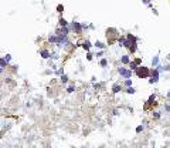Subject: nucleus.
I'll use <instances>...</instances> for the list:
<instances>
[{"label": "nucleus", "instance_id": "4", "mask_svg": "<svg viewBox=\"0 0 170 148\" xmlns=\"http://www.w3.org/2000/svg\"><path fill=\"white\" fill-rule=\"evenodd\" d=\"M116 73H118V75H119V77H122V78H132V75H133V71H132L128 66L118 67Z\"/></svg>", "mask_w": 170, "mask_h": 148}, {"label": "nucleus", "instance_id": "47", "mask_svg": "<svg viewBox=\"0 0 170 148\" xmlns=\"http://www.w3.org/2000/svg\"><path fill=\"white\" fill-rule=\"evenodd\" d=\"M55 83H57V78H51V81H50L51 85H53V84H55Z\"/></svg>", "mask_w": 170, "mask_h": 148}, {"label": "nucleus", "instance_id": "43", "mask_svg": "<svg viewBox=\"0 0 170 148\" xmlns=\"http://www.w3.org/2000/svg\"><path fill=\"white\" fill-rule=\"evenodd\" d=\"M133 60H136V61L139 63V64H142V57H135Z\"/></svg>", "mask_w": 170, "mask_h": 148}, {"label": "nucleus", "instance_id": "38", "mask_svg": "<svg viewBox=\"0 0 170 148\" xmlns=\"http://www.w3.org/2000/svg\"><path fill=\"white\" fill-rule=\"evenodd\" d=\"M119 114H121V111H119L118 108H113V110H112V115H115V117H118Z\"/></svg>", "mask_w": 170, "mask_h": 148}, {"label": "nucleus", "instance_id": "15", "mask_svg": "<svg viewBox=\"0 0 170 148\" xmlns=\"http://www.w3.org/2000/svg\"><path fill=\"white\" fill-rule=\"evenodd\" d=\"M106 43H104V41H101V40H97L95 43H94V47L97 50H106Z\"/></svg>", "mask_w": 170, "mask_h": 148}, {"label": "nucleus", "instance_id": "33", "mask_svg": "<svg viewBox=\"0 0 170 148\" xmlns=\"http://www.w3.org/2000/svg\"><path fill=\"white\" fill-rule=\"evenodd\" d=\"M162 66H163V70H164V73L170 71V63H162Z\"/></svg>", "mask_w": 170, "mask_h": 148}, {"label": "nucleus", "instance_id": "11", "mask_svg": "<svg viewBox=\"0 0 170 148\" xmlns=\"http://www.w3.org/2000/svg\"><path fill=\"white\" fill-rule=\"evenodd\" d=\"M130 54H122L121 57H119V61H121V64L122 66H128L130 63Z\"/></svg>", "mask_w": 170, "mask_h": 148}, {"label": "nucleus", "instance_id": "48", "mask_svg": "<svg viewBox=\"0 0 170 148\" xmlns=\"http://www.w3.org/2000/svg\"><path fill=\"white\" fill-rule=\"evenodd\" d=\"M128 111H129V113H133L135 110H133V107H128Z\"/></svg>", "mask_w": 170, "mask_h": 148}, {"label": "nucleus", "instance_id": "37", "mask_svg": "<svg viewBox=\"0 0 170 148\" xmlns=\"http://www.w3.org/2000/svg\"><path fill=\"white\" fill-rule=\"evenodd\" d=\"M53 73H54V70H51V68H47V70H44V71H43L44 75H51Z\"/></svg>", "mask_w": 170, "mask_h": 148}, {"label": "nucleus", "instance_id": "10", "mask_svg": "<svg viewBox=\"0 0 170 148\" xmlns=\"http://www.w3.org/2000/svg\"><path fill=\"white\" fill-rule=\"evenodd\" d=\"M51 60H54V61H60V58H61V51L57 49H53L51 50Z\"/></svg>", "mask_w": 170, "mask_h": 148}, {"label": "nucleus", "instance_id": "12", "mask_svg": "<svg viewBox=\"0 0 170 148\" xmlns=\"http://www.w3.org/2000/svg\"><path fill=\"white\" fill-rule=\"evenodd\" d=\"M138 49H139L138 41H130V46H129V49H128V51H129V54H136L138 53Z\"/></svg>", "mask_w": 170, "mask_h": 148}, {"label": "nucleus", "instance_id": "46", "mask_svg": "<svg viewBox=\"0 0 170 148\" xmlns=\"http://www.w3.org/2000/svg\"><path fill=\"white\" fill-rule=\"evenodd\" d=\"M95 81H98L97 77H95V75H92V77H91V83H95Z\"/></svg>", "mask_w": 170, "mask_h": 148}, {"label": "nucleus", "instance_id": "8", "mask_svg": "<svg viewBox=\"0 0 170 148\" xmlns=\"http://www.w3.org/2000/svg\"><path fill=\"white\" fill-rule=\"evenodd\" d=\"M81 47L85 50V51H89V50L94 47V44L91 43L89 39H82V40H81Z\"/></svg>", "mask_w": 170, "mask_h": 148}, {"label": "nucleus", "instance_id": "28", "mask_svg": "<svg viewBox=\"0 0 170 148\" xmlns=\"http://www.w3.org/2000/svg\"><path fill=\"white\" fill-rule=\"evenodd\" d=\"M85 58H87V61H92V60H94V53H92V51H91V50H89V51H85Z\"/></svg>", "mask_w": 170, "mask_h": 148}, {"label": "nucleus", "instance_id": "32", "mask_svg": "<svg viewBox=\"0 0 170 148\" xmlns=\"http://www.w3.org/2000/svg\"><path fill=\"white\" fill-rule=\"evenodd\" d=\"M135 131H136V134L143 132V131H145V125H143V124H139L138 127H136V130H135Z\"/></svg>", "mask_w": 170, "mask_h": 148}, {"label": "nucleus", "instance_id": "35", "mask_svg": "<svg viewBox=\"0 0 170 148\" xmlns=\"http://www.w3.org/2000/svg\"><path fill=\"white\" fill-rule=\"evenodd\" d=\"M3 57L6 58V61H7V63H11V61H13V56H11V54H6V56H3Z\"/></svg>", "mask_w": 170, "mask_h": 148}, {"label": "nucleus", "instance_id": "18", "mask_svg": "<svg viewBox=\"0 0 170 148\" xmlns=\"http://www.w3.org/2000/svg\"><path fill=\"white\" fill-rule=\"evenodd\" d=\"M150 114H152V120H154V121H157V120H160V118H162V113H160V111H157V110H152V111H150Z\"/></svg>", "mask_w": 170, "mask_h": 148}, {"label": "nucleus", "instance_id": "6", "mask_svg": "<svg viewBox=\"0 0 170 148\" xmlns=\"http://www.w3.org/2000/svg\"><path fill=\"white\" fill-rule=\"evenodd\" d=\"M38 54H40V57L43 58V60H48V58L51 57V50H50L47 46H44V47H41V49L38 50Z\"/></svg>", "mask_w": 170, "mask_h": 148}, {"label": "nucleus", "instance_id": "14", "mask_svg": "<svg viewBox=\"0 0 170 148\" xmlns=\"http://www.w3.org/2000/svg\"><path fill=\"white\" fill-rule=\"evenodd\" d=\"M98 64H99L101 68H108L109 67V60H108V57H101Z\"/></svg>", "mask_w": 170, "mask_h": 148}, {"label": "nucleus", "instance_id": "24", "mask_svg": "<svg viewBox=\"0 0 170 148\" xmlns=\"http://www.w3.org/2000/svg\"><path fill=\"white\" fill-rule=\"evenodd\" d=\"M58 26H60V27H65V26H70V23H68V21L65 20L64 17H63V14L58 17Z\"/></svg>", "mask_w": 170, "mask_h": 148}, {"label": "nucleus", "instance_id": "25", "mask_svg": "<svg viewBox=\"0 0 170 148\" xmlns=\"http://www.w3.org/2000/svg\"><path fill=\"white\" fill-rule=\"evenodd\" d=\"M126 39H128V40H130V41H138V43H139V40H140L138 36H135V34H132V33H128V34H126Z\"/></svg>", "mask_w": 170, "mask_h": 148}, {"label": "nucleus", "instance_id": "42", "mask_svg": "<svg viewBox=\"0 0 170 148\" xmlns=\"http://www.w3.org/2000/svg\"><path fill=\"white\" fill-rule=\"evenodd\" d=\"M142 3H143V4H146V6H149V4L152 3V0H142Z\"/></svg>", "mask_w": 170, "mask_h": 148}, {"label": "nucleus", "instance_id": "39", "mask_svg": "<svg viewBox=\"0 0 170 148\" xmlns=\"http://www.w3.org/2000/svg\"><path fill=\"white\" fill-rule=\"evenodd\" d=\"M156 68L159 70V73H160V74H162V73H164V70H163V66H162V63H160L159 66H156Z\"/></svg>", "mask_w": 170, "mask_h": 148}, {"label": "nucleus", "instance_id": "26", "mask_svg": "<svg viewBox=\"0 0 170 148\" xmlns=\"http://www.w3.org/2000/svg\"><path fill=\"white\" fill-rule=\"evenodd\" d=\"M105 51L106 50H97V51L94 53V57H97V58L104 57V56H105Z\"/></svg>", "mask_w": 170, "mask_h": 148}, {"label": "nucleus", "instance_id": "3", "mask_svg": "<svg viewBox=\"0 0 170 148\" xmlns=\"http://www.w3.org/2000/svg\"><path fill=\"white\" fill-rule=\"evenodd\" d=\"M70 29H71V33H74L77 37H81L82 34H84V30H82L81 23L77 21V20H72V21L70 23Z\"/></svg>", "mask_w": 170, "mask_h": 148}, {"label": "nucleus", "instance_id": "44", "mask_svg": "<svg viewBox=\"0 0 170 148\" xmlns=\"http://www.w3.org/2000/svg\"><path fill=\"white\" fill-rule=\"evenodd\" d=\"M89 30H95V24L94 23H89Z\"/></svg>", "mask_w": 170, "mask_h": 148}, {"label": "nucleus", "instance_id": "36", "mask_svg": "<svg viewBox=\"0 0 170 148\" xmlns=\"http://www.w3.org/2000/svg\"><path fill=\"white\" fill-rule=\"evenodd\" d=\"M163 110H164L166 113H169V114H170V103H164V106H163Z\"/></svg>", "mask_w": 170, "mask_h": 148}, {"label": "nucleus", "instance_id": "31", "mask_svg": "<svg viewBox=\"0 0 170 148\" xmlns=\"http://www.w3.org/2000/svg\"><path fill=\"white\" fill-rule=\"evenodd\" d=\"M54 73H55V75H58V77H60L61 74L65 73V70H64V67H57V70L54 71Z\"/></svg>", "mask_w": 170, "mask_h": 148}, {"label": "nucleus", "instance_id": "34", "mask_svg": "<svg viewBox=\"0 0 170 148\" xmlns=\"http://www.w3.org/2000/svg\"><path fill=\"white\" fill-rule=\"evenodd\" d=\"M81 26H82V30H84L85 33L89 30V23H85V21H84V23H81Z\"/></svg>", "mask_w": 170, "mask_h": 148}, {"label": "nucleus", "instance_id": "1", "mask_svg": "<svg viewBox=\"0 0 170 148\" xmlns=\"http://www.w3.org/2000/svg\"><path fill=\"white\" fill-rule=\"evenodd\" d=\"M118 36H119V32L116 27H108L105 30V37L108 39V46H112L116 43L118 40Z\"/></svg>", "mask_w": 170, "mask_h": 148}, {"label": "nucleus", "instance_id": "19", "mask_svg": "<svg viewBox=\"0 0 170 148\" xmlns=\"http://www.w3.org/2000/svg\"><path fill=\"white\" fill-rule=\"evenodd\" d=\"M139 66H140V64H139L136 60H130V63L128 64V67H129V68L132 70V71H133V73H135V71L138 70V67H139Z\"/></svg>", "mask_w": 170, "mask_h": 148}, {"label": "nucleus", "instance_id": "40", "mask_svg": "<svg viewBox=\"0 0 170 148\" xmlns=\"http://www.w3.org/2000/svg\"><path fill=\"white\" fill-rule=\"evenodd\" d=\"M150 9H152V11H153V14H154V16H159V11H157V9H156V7H153V6H152Z\"/></svg>", "mask_w": 170, "mask_h": 148}, {"label": "nucleus", "instance_id": "50", "mask_svg": "<svg viewBox=\"0 0 170 148\" xmlns=\"http://www.w3.org/2000/svg\"><path fill=\"white\" fill-rule=\"evenodd\" d=\"M0 85H1V83H0Z\"/></svg>", "mask_w": 170, "mask_h": 148}, {"label": "nucleus", "instance_id": "30", "mask_svg": "<svg viewBox=\"0 0 170 148\" xmlns=\"http://www.w3.org/2000/svg\"><path fill=\"white\" fill-rule=\"evenodd\" d=\"M9 64H10V63H7V61H6V58H4V57H0V66H1V67H4V68H7V67H9Z\"/></svg>", "mask_w": 170, "mask_h": 148}, {"label": "nucleus", "instance_id": "7", "mask_svg": "<svg viewBox=\"0 0 170 148\" xmlns=\"http://www.w3.org/2000/svg\"><path fill=\"white\" fill-rule=\"evenodd\" d=\"M111 91H112V94H119L123 91V85H122L121 81H116L112 84V87H111Z\"/></svg>", "mask_w": 170, "mask_h": 148}, {"label": "nucleus", "instance_id": "17", "mask_svg": "<svg viewBox=\"0 0 170 148\" xmlns=\"http://www.w3.org/2000/svg\"><path fill=\"white\" fill-rule=\"evenodd\" d=\"M160 64V56L159 54H156V56H153L152 57V60H150V66L152 67H156Z\"/></svg>", "mask_w": 170, "mask_h": 148}, {"label": "nucleus", "instance_id": "5", "mask_svg": "<svg viewBox=\"0 0 170 148\" xmlns=\"http://www.w3.org/2000/svg\"><path fill=\"white\" fill-rule=\"evenodd\" d=\"M160 80V73H159V70L156 68V67H150V77L147 78V83L149 84H157Z\"/></svg>", "mask_w": 170, "mask_h": 148}, {"label": "nucleus", "instance_id": "29", "mask_svg": "<svg viewBox=\"0 0 170 148\" xmlns=\"http://www.w3.org/2000/svg\"><path fill=\"white\" fill-rule=\"evenodd\" d=\"M55 10H57V13H58V14H60V16H61V14H63V13H64V10H65L64 4H61V3H60V4H57Z\"/></svg>", "mask_w": 170, "mask_h": 148}, {"label": "nucleus", "instance_id": "13", "mask_svg": "<svg viewBox=\"0 0 170 148\" xmlns=\"http://www.w3.org/2000/svg\"><path fill=\"white\" fill-rule=\"evenodd\" d=\"M57 41H58V36H57L55 33H53V34L50 33L48 36H47V43H50L51 46H54Z\"/></svg>", "mask_w": 170, "mask_h": 148}, {"label": "nucleus", "instance_id": "45", "mask_svg": "<svg viewBox=\"0 0 170 148\" xmlns=\"http://www.w3.org/2000/svg\"><path fill=\"white\" fill-rule=\"evenodd\" d=\"M140 124H143V125H145V128H146V125L149 124V121H147V120H142V123H140Z\"/></svg>", "mask_w": 170, "mask_h": 148}, {"label": "nucleus", "instance_id": "23", "mask_svg": "<svg viewBox=\"0 0 170 148\" xmlns=\"http://www.w3.org/2000/svg\"><path fill=\"white\" fill-rule=\"evenodd\" d=\"M121 83H122V85H123V88H125V87H130V85H133V80H132V78H123Z\"/></svg>", "mask_w": 170, "mask_h": 148}, {"label": "nucleus", "instance_id": "16", "mask_svg": "<svg viewBox=\"0 0 170 148\" xmlns=\"http://www.w3.org/2000/svg\"><path fill=\"white\" fill-rule=\"evenodd\" d=\"M75 90H77L75 83H74V81H70V83H68V85H67V88H65V91H67L68 94H72V93H75Z\"/></svg>", "mask_w": 170, "mask_h": 148}, {"label": "nucleus", "instance_id": "22", "mask_svg": "<svg viewBox=\"0 0 170 148\" xmlns=\"http://www.w3.org/2000/svg\"><path fill=\"white\" fill-rule=\"evenodd\" d=\"M123 91H125L126 94H129V95H133V94H136V91H138V90H136L133 85H130V87H125Z\"/></svg>", "mask_w": 170, "mask_h": 148}, {"label": "nucleus", "instance_id": "41", "mask_svg": "<svg viewBox=\"0 0 170 148\" xmlns=\"http://www.w3.org/2000/svg\"><path fill=\"white\" fill-rule=\"evenodd\" d=\"M6 71H7V68H4V67L0 66V75H3V74L6 73Z\"/></svg>", "mask_w": 170, "mask_h": 148}, {"label": "nucleus", "instance_id": "20", "mask_svg": "<svg viewBox=\"0 0 170 148\" xmlns=\"http://www.w3.org/2000/svg\"><path fill=\"white\" fill-rule=\"evenodd\" d=\"M58 81L61 83L63 85H67V84L70 83V77H68V75L64 73V74H61V75H60V80H58Z\"/></svg>", "mask_w": 170, "mask_h": 148}, {"label": "nucleus", "instance_id": "9", "mask_svg": "<svg viewBox=\"0 0 170 148\" xmlns=\"http://www.w3.org/2000/svg\"><path fill=\"white\" fill-rule=\"evenodd\" d=\"M105 85H106V81H95V83H92V88L95 91H101V90H104L105 88Z\"/></svg>", "mask_w": 170, "mask_h": 148}, {"label": "nucleus", "instance_id": "49", "mask_svg": "<svg viewBox=\"0 0 170 148\" xmlns=\"http://www.w3.org/2000/svg\"><path fill=\"white\" fill-rule=\"evenodd\" d=\"M167 61H169V63H170V56H167Z\"/></svg>", "mask_w": 170, "mask_h": 148}, {"label": "nucleus", "instance_id": "2", "mask_svg": "<svg viewBox=\"0 0 170 148\" xmlns=\"http://www.w3.org/2000/svg\"><path fill=\"white\" fill-rule=\"evenodd\" d=\"M136 74V77L140 78V80H146V78H149L150 77V67H146V66H140L138 67V70L135 71Z\"/></svg>", "mask_w": 170, "mask_h": 148}, {"label": "nucleus", "instance_id": "21", "mask_svg": "<svg viewBox=\"0 0 170 148\" xmlns=\"http://www.w3.org/2000/svg\"><path fill=\"white\" fill-rule=\"evenodd\" d=\"M125 40H126V34H119V36H118V40H116V44H118L119 47H122L123 43H125Z\"/></svg>", "mask_w": 170, "mask_h": 148}, {"label": "nucleus", "instance_id": "27", "mask_svg": "<svg viewBox=\"0 0 170 148\" xmlns=\"http://www.w3.org/2000/svg\"><path fill=\"white\" fill-rule=\"evenodd\" d=\"M7 71H10V74H16L17 71H18V66H10V64H9Z\"/></svg>", "mask_w": 170, "mask_h": 148}]
</instances>
